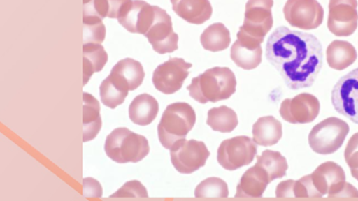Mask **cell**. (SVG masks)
I'll list each match as a JSON object with an SVG mask.
<instances>
[{
    "mask_svg": "<svg viewBox=\"0 0 358 201\" xmlns=\"http://www.w3.org/2000/svg\"><path fill=\"white\" fill-rule=\"evenodd\" d=\"M266 57L290 89L312 87L323 66V48L319 39L312 34L286 27H279L271 34Z\"/></svg>",
    "mask_w": 358,
    "mask_h": 201,
    "instance_id": "obj_1",
    "label": "cell"
},
{
    "mask_svg": "<svg viewBox=\"0 0 358 201\" xmlns=\"http://www.w3.org/2000/svg\"><path fill=\"white\" fill-rule=\"evenodd\" d=\"M236 77L228 67H213L192 78L187 87L189 96L201 104L227 100L236 91Z\"/></svg>",
    "mask_w": 358,
    "mask_h": 201,
    "instance_id": "obj_2",
    "label": "cell"
},
{
    "mask_svg": "<svg viewBox=\"0 0 358 201\" xmlns=\"http://www.w3.org/2000/svg\"><path fill=\"white\" fill-rule=\"evenodd\" d=\"M196 122V111L187 103L168 105L158 125V137L166 149L185 140Z\"/></svg>",
    "mask_w": 358,
    "mask_h": 201,
    "instance_id": "obj_3",
    "label": "cell"
},
{
    "mask_svg": "<svg viewBox=\"0 0 358 201\" xmlns=\"http://www.w3.org/2000/svg\"><path fill=\"white\" fill-rule=\"evenodd\" d=\"M104 149L107 156L118 164L141 162L150 153L147 138L127 127L114 129L106 137Z\"/></svg>",
    "mask_w": 358,
    "mask_h": 201,
    "instance_id": "obj_4",
    "label": "cell"
},
{
    "mask_svg": "<svg viewBox=\"0 0 358 201\" xmlns=\"http://www.w3.org/2000/svg\"><path fill=\"white\" fill-rule=\"evenodd\" d=\"M313 198H358V190L346 182L344 170L334 162L320 165L310 175Z\"/></svg>",
    "mask_w": 358,
    "mask_h": 201,
    "instance_id": "obj_5",
    "label": "cell"
},
{
    "mask_svg": "<svg viewBox=\"0 0 358 201\" xmlns=\"http://www.w3.org/2000/svg\"><path fill=\"white\" fill-rule=\"evenodd\" d=\"M349 125L339 118L330 117L315 125L308 135V144L319 155H332L344 144Z\"/></svg>",
    "mask_w": 358,
    "mask_h": 201,
    "instance_id": "obj_6",
    "label": "cell"
},
{
    "mask_svg": "<svg viewBox=\"0 0 358 201\" xmlns=\"http://www.w3.org/2000/svg\"><path fill=\"white\" fill-rule=\"evenodd\" d=\"M257 151V144L252 138L235 136L222 142L218 149L217 160L224 169L235 171L252 163Z\"/></svg>",
    "mask_w": 358,
    "mask_h": 201,
    "instance_id": "obj_7",
    "label": "cell"
},
{
    "mask_svg": "<svg viewBox=\"0 0 358 201\" xmlns=\"http://www.w3.org/2000/svg\"><path fill=\"white\" fill-rule=\"evenodd\" d=\"M209 149L203 142L181 140L170 149V158L176 171L181 174H192L205 166L209 158Z\"/></svg>",
    "mask_w": 358,
    "mask_h": 201,
    "instance_id": "obj_8",
    "label": "cell"
},
{
    "mask_svg": "<svg viewBox=\"0 0 358 201\" xmlns=\"http://www.w3.org/2000/svg\"><path fill=\"white\" fill-rule=\"evenodd\" d=\"M283 13L288 24L301 30H315L324 21V8L317 0H287Z\"/></svg>",
    "mask_w": 358,
    "mask_h": 201,
    "instance_id": "obj_9",
    "label": "cell"
},
{
    "mask_svg": "<svg viewBox=\"0 0 358 201\" xmlns=\"http://www.w3.org/2000/svg\"><path fill=\"white\" fill-rule=\"evenodd\" d=\"M274 0H248L245 22L239 31L263 42L273 27Z\"/></svg>",
    "mask_w": 358,
    "mask_h": 201,
    "instance_id": "obj_10",
    "label": "cell"
},
{
    "mask_svg": "<svg viewBox=\"0 0 358 201\" xmlns=\"http://www.w3.org/2000/svg\"><path fill=\"white\" fill-rule=\"evenodd\" d=\"M335 110L358 124V68L340 78L332 91Z\"/></svg>",
    "mask_w": 358,
    "mask_h": 201,
    "instance_id": "obj_11",
    "label": "cell"
},
{
    "mask_svg": "<svg viewBox=\"0 0 358 201\" xmlns=\"http://www.w3.org/2000/svg\"><path fill=\"white\" fill-rule=\"evenodd\" d=\"M192 64L182 58L170 57L164 64H160L153 73V84L155 88L165 95H172L182 88L189 75Z\"/></svg>",
    "mask_w": 358,
    "mask_h": 201,
    "instance_id": "obj_12",
    "label": "cell"
},
{
    "mask_svg": "<svg viewBox=\"0 0 358 201\" xmlns=\"http://www.w3.org/2000/svg\"><path fill=\"white\" fill-rule=\"evenodd\" d=\"M145 37L159 54L172 53L178 49V35L174 33L171 17L159 6H155V20Z\"/></svg>",
    "mask_w": 358,
    "mask_h": 201,
    "instance_id": "obj_13",
    "label": "cell"
},
{
    "mask_svg": "<svg viewBox=\"0 0 358 201\" xmlns=\"http://www.w3.org/2000/svg\"><path fill=\"white\" fill-rule=\"evenodd\" d=\"M357 0H330L328 29L338 37H348L358 26Z\"/></svg>",
    "mask_w": 358,
    "mask_h": 201,
    "instance_id": "obj_14",
    "label": "cell"
},
{
    "mask_svg": "<svg viewBox=\"0 0 358 201\" xmlns=\"http://www.w3.org/2000/svg\"><path fill=\"white\" fill-rule=\"evenodd\" d=\"M321 110L320 100L310 94H299L286 99L280 107V115L291 124H306L315 121Z\"/></svg>",
    "mask_w": 358,
    "mask_h": 201,
    "instance_id": "obj_15",
    "label": "cell"
},
{
    "mask_svg": "<svg viewBox=\"0 0 358 201\" xmlns=\"http://www.w3.org/2000/svg\"><path fill=\"white\" fill-rule=\"evenodd\" d=\"M262 43L263 42L256 38L250 37L243 31H239L237 33V40L232 45L231 52H230L232 61L245 70L257 68L261 64L262 55H263Z\"/></svg>",
    "mask_w": 358,
    "mask_h": 201,
    "instance_id": "obj_16",
    "label": "cell"
},
{
    "mask_svg": "<svg viewBox=\"0 0 358 201\" xmlns=\"http://www.w3.org/2000/svg\"><path fill=\"white\" fill-rule=\"evenodd\" d=\"M155 20V6L143 0H133L129 10L117 20L125 30L134 34H145L151 28Z\"/></svg>",
    "mask_w": 358,
    "mask_h": 201,
    "instance_id": "obj_17",
    "label": "cell"
},
{
    "mask_svg": "<svg viewBox=\"0 0 358 201\" xmlns=\"http://www.w3.org/2000/svg\"><path fill=\"white\" fill-rule=\"evenodd\" d=\"M271 183L267 172L256 164L243 174L237 185L236 198H257L263 196Z\"/></svg>",
    "mask_w": 358,
    "mask_h": 201,
    "instance_id": "obj_18",
    "label": "cell"
},
{
    "mask_svg": "<svg viewBox=\"0 0 358 201\" xmlns=\"http://www.w3.org/2000/svg\"><path fill=\"white\" fill-rule=\"evenodd\" d=\"M172 10L189 24H203L211 19L213 8L210 0H170Z\"/></svg>",
    "mask_w": 358,
    "mask_h": 201,
    "instance_id": "obj_19",
    "label": "cell"
},
{
    "mask_svg": "<svg viewBox=\"0 0 358 201\" xmlns=\"http://www.w3.org/2000/svg\"><path fill=\"white\" fill-rule=\"evenodd\" d=\"M101 107L98 100L91 94L83 93V142H91L102 128Z\"/></svg>",
    "mask_w": 358,
    "mask_h": 201,
    "instance_id": "obj_20",
    "label": "cell"
},
{
    "mask_svg": "<svg viewBox=\"0 0 358 201\" xmlns=\"http://www.w3.org/2000/svg\"><path fill=\"white\" fill-rule=\"evenodd\" d=\"M158 112V100L149 94L136 96L129 108V115L131 122L141 126L151 124L156 119Z\"/></svg>",
    "mask_w": 358,
    "mask_h": 201,
    "instance_id": "obj_21",
    "label": "cell"
},
{
    "mask_svg": "<svg viewBox=\"0 0 358 201\" xmlns=\"http://www.w3.org/2000/svg\"><path fill=\"white\" fill-rule=\"evenodd\" d=\"M282 135L281 122L273 116L259 118L252 127V140L262 147H272L278 144Z\"/></svg>",
    "mask_w": 358,
    "mask_h": 201,
    "instance_id": "obj_22",
    "label": "cell"
},
{
    "mask_svg": "<svg viewBox=\"0 0 358 201\" xmlns=\"http://www.w3.org/2000/svg\"><path fill=\"white\" fill-rule=\"evenodd\" d=\"M108 54L101 44L83 45V86L88 84L95 73H99L106 66Z\"/></svg>",
    "mask_w": 358,
    "mask_h": 201,
    "instance_id": "obj_23",
    "label": "cell"
},
{
    "mask_svg": "<svg viewBox=\"0 0 358 201\" xmlns=\"http://www.w3.org/2000/svg\"><path fill=\"white\" fill-rule=\"evenodd\" d=\"M357 59V52L352 44L336 40L327 49V62L331 68L344 70Z\"/></svg>",
    "mask_w": 358,
    "mask_h": 201,
    "instance_id": "obj_24",
    "label": "cell"
},
{
    "mask_svg": "<svg viewBox=\"0 0 358 201\" xmlns=\"http://www.w3.org/2000/svg\"><path fill=\"white\" fill-rule=\"evenodd\" d=\"M231 36L229 30L221 22L208 27L201 36V43L203 49L212 52H219L229 47Z\"/></svg>",
    "mask_w": 358,
    "mask_h": 201,
    "instance_id": "obj_25",
    "label": "cell"
},
{
    "mask_svg": "<svg viewBox=\"0 0 358 201\" xmlns=\"http://www.w3.org/2000/svg\"><path fill=\"white\" fill-rule=\"evenodd\" d=\"M207 124L214 131L229 133L238 125V117L232 109L228 108L227 106H221L208 112Z\"/></svg>",
    "mask_w": 358,
    "mask_h": 201,
    "instance_id": "obj_26",
    "label": "cell"
},
{
    "mask_svg": "<svg viewBox=\"0 0 358 201\" xmlns=\"http://www.w3.org/2000/svg\"><path fill=\"white\" fill-rule=\"evenodd\" d=\"M111 70L118 73L129 84L131 91H134L142 86L144 82V67L141 62L136 61L133 58H124L120 60Z\"/></svg>",
    "mask_w": 358,
    "mask_h": 201,
    "instance_id": "obj_27",
    "label": "cell"
},
{
    "mask_svg": "<svg viewBox=\"0 0 358 201\" xmlns=\"http://www.w3.org/2000/svg\"><path fill=\"white\" fill-rule=\"evenodd\" d=\"M257 165L267 172L271 182L276 179L283 178L288 170V163L279 151H263L261 156H257Z\"/></svg>",
    "mask_w": 358,
    "mask_h": 201,
    "instance_id": "obj_28",
    "label": "cell"
},
{
    "mask_svg": "<svg viewBox=\"0 0 358 201\" xmlns=\"http://www.w3.org/2000/svg\"><path fill=\"white\" fill-rule=\"evenodd\" d=\"M127 95H129V91L118 86L109 75L101 84V100L108 108L115 109L116 107L123 104Z\"/></svg>",
    "mask_w": 358,
    "mask_h": 201,
    "instance_id": "obj_29",
    "label": "cell"
},
{
    "mask_svg": "<svg viewBox=\"0 0 358 201\" xmlns=\"http://www.w3.org/2000/svg\"><path fill=\"white\" fill-rule=\"evenodd\" d=\"M229 195L225 181L217 177L206 179L196 186L194 196L196 198H227Z\"/></svg>",
    "mask_w": 358,
    "mask_h": 201,
    "instance_id": "obj_30",
    "label": "cell"
},
{
    "mask_svg": "<svg viewBox=\"0 0 358 201\" xmlns=\"http://www.w3.org/2000/svg\"><path fill=\"white\" fill-rule=\"evenodd\" d=\"M106 37V28L99 19H83V45L102 44Z\"/></svg>",
    "mask_w": 358,
    "mask_h": 201,
    "instance_id": "obj_31",
    "label": "cell"
},
{
    "mask_svg": "<svg viewBox=\"0 0 358 201\" xmlns=\"http://www.w3.org/2000/svg\"><path fill=\"white\" fill-rule=\"evenodd\" d=\"M278 198H310L303 178L299 181L286 180L280 183L276 189Z\"/></svg>",
    "mask_w": 358,
    "mask_h": 201,
    "instance_id": "obj_32",
    "label": "cell"
},
{
    "mask_svg": "<svg viewBox=\"0 0 358 201\" xmlns=\"http://www.w3.org/2000/svg\"><path fill=\"white\" fill-rule=\"evenodd\" d=\"M148 191L140 181H129L124 185L112 194L111 198H148Z\"/></svg>",
    "mask_w": 358,
    "mask_h": 201,
    "instance_id": "obj_33",
    "label": "cell"
},
{
    "mask_svg": "<svg viewBox=\"0 0 358 201\" xmlns=\"http://www.w3.org/2000/svg\"><path fill=\"white\" fill-rule=\"evenodd\" d=\"M345 161L351 170V175L358 181V133L353 134L345 149Z\"/></svg>",
    "mask_w": 358,
    "mask_h": 201,
    "instance_id": "obj_34",
    "label": "cell"
},
{
    "mask_svg": "<svg viewBox=\"0 0 358 201\" xmlns=\"http://www.w3.org/2000/svg\"><path fill=\"white\" fill-rule=\"evenodd\" d=\"M84 195L86 198H100L102 195V187L94 178H85L83 180Z\"/></svg>",
    "mask_w": 358,
    "mask_h": 201,
    "instance_id": "obj_35",
    "label": "cell"
},
{
    "mask_svg": "<svg viewBox=\"0 0 358 201\" xmlns=\"http://www.w3.org/2000/svg\"><path fill=\"white\" fill-rule=\"evenodd\" d=\"M90 1H91V0H83V4L88 3Z\"/></svg>",
    "mask_w": 358,
    "mask_h": 201,
    "instance_id": "obj_36",
    "label": "cell"
}]
</instances>
